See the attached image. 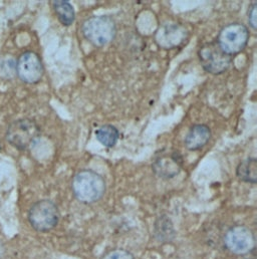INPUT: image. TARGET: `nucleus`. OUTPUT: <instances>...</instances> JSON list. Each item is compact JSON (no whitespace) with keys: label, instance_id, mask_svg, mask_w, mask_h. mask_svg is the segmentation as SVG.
Listing matches in <instances>:
<instances>
[{"label":"nucleus","instance_id":"1","mask_svg":"<svg viewBox=\"0 0 257 259\" xmlns=\"http://www.w3.org/2000/svg\"><path fill=\"white\" fill-rule=\"evenodd\" d=\"M107 190V184L102 175L84 169L78 171L72 178L71 191L77 201L92 204L100 201Z\"/></svg>","mask_w":257,"mask_h":259},{"label":"nucleus","instance_id":"2","mask_svg":"<svg viewBox=\"0 0 257 259\" xmlns=\"http://www.w3.org/2000/svg\"><path fill=\"white\" fill-rule=\"evenodd\" d=\"M81 32L84 38L93 46L103 48L115 39L117 26L111 16L95 15L83 21Z\"/></svg>","mask_w":257,"mask_h":259},{"label":"nucleus","instance_id":"3","mask_svg":"<svg viewBox=\"0 0 257 259\" xmlns=\"http://www.w3.org/2000/svg\"><path fill=\"white\" fill-rule=\"evenodd\" d=\"M249 35V30L244 24L230 23L220 30L216 42L223 53L232 57L244 51L248 44Z\"/></svg>","mask_w":257,"mask_h":259},{"label":"nucleus","instance_id":"4","mask_svg":"<svg viewBox=\"0 0 257 259\" xmlns=\"http://www.w3.org/2000/svg\"><path fill=\"white\" fill-rule=\"evenodd\" d=\"M40 128L31 119H19L12 122L6 132L7 142L18 150H27L40 136Z\"/></svg>","mask_w":257,"mask_h":259},{"label":"nucleus","instance_id":"5","mask_svg":"<svg viewBox=\"0 0 257 259\" xmlns=\"http://www.w3.org/2000/svg\"><path fill=\"white\" fill-rule=\"evenodd\" d=\"M30 225L39 232L53 230L60 221V210L52 200H40L34 203L28 211Z\"/></svg>","mask_w":257,"mask_h":259},{"label":"nucleus","instance_id":"6","mask_svg":"<svg viewBox=\"0 0 257 259\" xmlns=\"http://www.w3.org/2000/svg\"><path fill=\"white\" fill-rule=\"evenodd\" d=\"M226 250L235 255H248L255 250L254 233L244 225L230 227L223 237Z\"/></svg>","mask_w":257,"mask_h":259},{"label":"nucleus","instance_id":"7","mask_svg":"<svg viewBox=\"0 0 257 259\" xmlns=\"http://www.w3.org/2000/svg\"><path fill=\"white\" fill-rule=\"evenodd\" d=\"M198 57L204 70L211 74H221L231 65V57L219 48L216 41L204 44L198 51Z\"/></svg>","mask_w":257,"mask_h":259},{"label":"nucleus","instance_id":"8","mask_svg":"<svg viewBox=\"0 0 257 259\" xmlns=\"http://www.w3.org/2000/svg\"><path fill=\"white\" fill-rule=\"evenodd\" d=\"M189 36L187 28L180 22L166 21L155 32V42L163 50L171 51L182 47Z\"/></svg>","mask_w":257,"mask_h":259},{"label":"nucleus","instance_id":"9","mask_svg":"<svg viewBox=\"0 0 257 259\" xmlns=\"http://www.w3.org/2000/svg\"><path fill=\"white\" fill-rule=\"evenodd\" d=\"M16 72L23 82L36 83L42 78L45 67L37 54L25 52L17 60Z\"/></svg>","mask_w":257,"mask_h":259},{"label":"nucleus","instance_id":"10","mask_svg":"<svg viewBox=\"0 0 257 259\" xmlns=\"http://www.w3.org/2000/svg\"><path fill=\"white\" fill-rule=\"evenodd\" d=\"M182 165V156L178 152H172L158 156L152 164V170L159 178L168 180L176 177L180 173Z\"/></svg>","mask_w":257,"mask_h":259},{"label":"nucleus","instance_id":"11","mask_svg":"<svg viewBox=\"0 0 257 259\" xmlns=\"http://www.w3.org/2000/svg\"><path fill=\"white\" fill-rule=\"evenodd\" d=\"M211 139V130L204 124L192 126L185 137V146L189 151L202 149Z\"/></svg>","mask_w":257,"mask_h":259},{"label":"nucleus","instance_id":"12","mask_svg":"<svg viewBox=\"0 0 257 259\" xmlns=\"http://www.w3.org/2000/svg\"><path fill=\"white\" fill-rule=\"evenodd\" d=\"M236 176L242 182L256 184L257 161L255 158H247L236 168Z\"/></svg>","mask_w":257,"mask_h":259},{"label":"nucleus","instance_id":"13","mask_svg":"<svg viewBox=\"0 0 257 259\" xmlns=\"http://www.w3.org/2000/svg\"><path fill=\"white\" fill-rule=\"evenodd\" d=\"M54 10L64 26H70L75 19V12L73 6L66 0H55L52 2Z\"/></svg>","mask_w":257,"mask_h":259},{"label":"nucleus","instance_id":"14","mask_svg":"<svg viewBox=\"0 0 257 259\" xmlns=\"http://www.w3.org/2000/svg\"><path fill=\"white\" fill-rule=\"evenodd\" d=\"M95 135L97 140L107 148H113L120 138L119 131L113 125H104L100 127L96 130Z\"/></svg>","mask_w":257,"mask_h":259},{"label":"nucleus","instance_id":"15","mask_svg":"<svg viewBox=\"0 0 257 259\" xmlns=\"http://www.w3.org/2000/svg\"><path fill=\"white\" fill-rule=\"evenodd\" d=\"M102 259H135L134 255L124 248H116L109 250Z\"/></svg>","mask_w":257,"mask_h":259},{"label":"nucleus","instance_id":"16","mask_svg":"<svg viewBox=\"0 0 257 259\" xmlns=\"http://www.w3.org/2000/svg\"><path fill=\"white\" fill-rule=\"evenodd\" d=\"M256 11V3L254 2V3L249 7V10H248V22H249V25H250L253 29H256L257 28Z\"/></svg>","mask_w":257,"mask_h":259},{"label":"nucleus","instance_id":"17","mask_svg":"<svg viewBox=\"0 0 257 259\" xmlns=\"http://www.w3.org/2000/svg\"><path fill=\"white\" fill-rule=\"evenodd\" d=\"M250 256H251V257H249V258H247V259H256V258H255V254H254V251H253V252H251V253H250Z\"/></svg>","mask_w":257,"mask_h":259}]
</instances>
